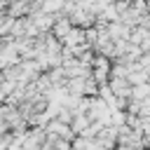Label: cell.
I'll list each match as a JSON object with an SVG mask.
<instances>
[{
	"instance_id": "obj_1",
	"label": "cell",
	"mask_w": 150,
	"mask_h": 150,
	"mask_svg": "<svg viewBox=\"0 0 150 150\" xmlns=\"http://www.w3.org/2000/svg\"><path fill=\"white\" fill-rule=\"evenodd\" d=\"M148 98V82L131 87V101H145Z\"/></svg>"
}]
</instances>
